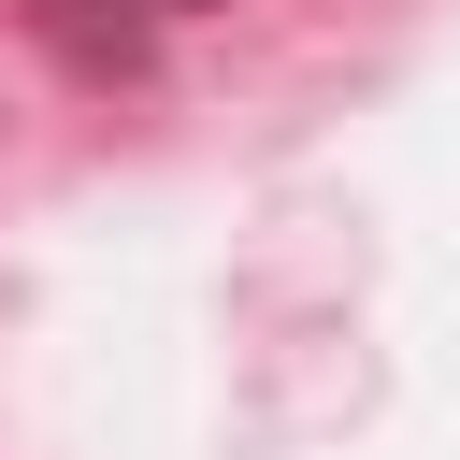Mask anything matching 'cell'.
<instances>
[{
	"label": "cell",
	"instance_id": "6da1fadb",
	"mask_svg": "<svg viewBox=\"0 0 460 460\" xmlns=\"http://www.w3.org/2000/svg\"><path fill=\"white\" fill-rule=\"evenodd\" d=\"M129 14H201V0H129Z\"/></svg>",
	"mask_w": 460,
	"mask_h": 460
}]
</instances>
